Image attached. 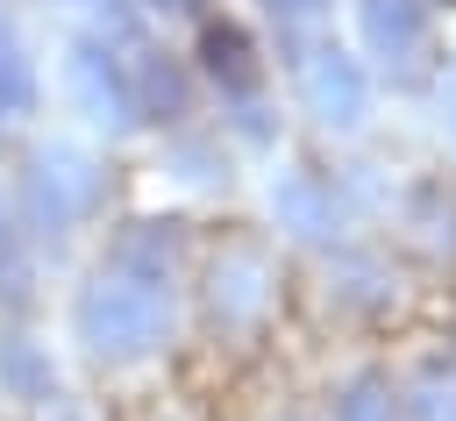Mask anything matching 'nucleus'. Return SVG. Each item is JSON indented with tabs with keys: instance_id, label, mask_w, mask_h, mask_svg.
I'll list each match as a JSON object with an SVG mask.
<instances>
[{
	"instance_id": "1",
	"label": "nucleus",
	"mask_w": 456,
	"mask_h": 421,
	"mask_svg": "<svg viewBox=\"0 0 456 421\" xmlns=\"http://www.w3.org/2000/svg\"><path fill=\"white\" fill-rule=\"evenodd\" d=\"M64 350L93 385H128L164 371L185 350V278L171 271H135L121 257L86 250L78 271L64 278Z\"/></svg>"
},
{
	"instance_id": "2",
	"label": "nucleus",
	"mask_w": 456,
	"mask_h": 421,
	"mask_svg": "<svg viewBox=\"0 0 456 421\" xmlns=\"http://www.w3.org/2000/svg\"><path fill=\"white\" fill-rule=\"evenodd\" d=\"M285 293H292V278H285L278 235L249 228V221H214L192 235V264H185V343L249 357L271 343Z\"/></svg>"
},
{
	"instance_id": "3",
	"label": "nucleus",
	"mask_w": 456,
	"mask_h": 421,
	"mask_svg": "<svg viewBox=\"0 0 456 421\" xmlns=\"http://www.w3.org/2000/svg\"><path fill=\"white\" fill-rule=\"evenodd\" d=\"M0 157H7V186H14V228L43 257H64V250L93 243V228L121 207V157L93 136L36 121Z\"/></svg>"
},
{
	"instance_id": "4",
	"label": "nucleus",
	"mask_w": 456,
	"mask_h": 421,
	"mask_svg": "<svg viewBox=\"0 0 456 421\" xmlns=\"http://www.w3.org/2000/svg\"><path fill=\"white\" fill-rule=\"evenodd\" d=\"M57 93H64V107L78 114V128L93 143L114 150V143L142 136L135 128V100H128V43L100 36L93 21L64 29V43H57Z\"/></svg>"
},
{
	"instance_id": "5",
	"label": "nucleus",
	"mask_w": 456,
	"mask_h": 421,
	"mask_svg": "<svg viewBox=\"0 0 456 421\" xmlns=\"http://www.w3.org/2000/svg\"><path fill=\"white\" fill-rule=\"evenodd\" d=\"M264 214H271V235H278V243L314 250V257L342 250L349 228H356V207H349L342 178L321 171V164H285V171H271V186H264Z\"/></svg>"
},
{
	"instance_id": "6",
	"label": "nucleus",
	"mask_w": 456,
	"mask_h": 421,
	"mask_svg": "<svg viewBox=\"0 0 456 421\" xmlns=\"http://www.w3.org/2000/svg\"><path fill=\"white\" fill-rule=\"evenodd\" d=\"M292 93H299V114L321 128V136H356L370 121V100H378V78L356 50H342L335 36H314L299 57H292Z\"/></svg>"
},
{
	"instance_id": "7",
	"label": "nucleus",
	"mask_w": 456,
	"mask_h": 421,
	"mask_svg": "<svg viewBox=\"0 0 456 421\" xmlns=\"http://www.w3.org/2000/svg\"><path fill=\"white\" fill-rule=\"evenodd\" d=\"M192 71H200V93L214 107H235V100H256L271 93V57L256 43V29L228 7H200L192 14V43H185Z\"/></svg>"
},
{
	"instance_id": "8",
	"label": "nucleus",
	"mask_w": 456,
	"mask_h": 421,
	"mask_svg": "<svg viewBox=\"0 0 456 421\" xmlns=\"http://www.w3.org/2000/svg\"><path fill=\"white\" fill-rule=\"evenodd\" d=\"M356 57L370 78H392L399 93L435 78V7L428 0H356Z\"/></svg>"
},
{
	"instance_id": "9",
	"label": "nucleus",
	"mask_w": 456,
	"mask_h": 421,
	"mask_svg": "<svg viewBox=\"0 0 456 421\" xmlns=\"http://www.w3.org/2000/svg\"><path fill=\"white\" fill-rule=\"evenodd\" d=\"M128 100H135V128L142 136H171V128H192L207 121V93H200V71L178 43H164L157 29L128 43Z\"/></svg>"
},
{
	"instance_id": "10",
	"label": "nucleus",
	"mask_w": 456,
	"mask_h": 421,
	"mask_svg": "<svg viewBox=\"0 0 456 421\" xmlns=\"http://www.w3.org/2000/svg\"><path fill=\"white\" fill-rule=\"evenodd\" d=\"M50 392H64V357L43 335V321H0V400L7 414H36Z\"/></svg>"
},
{
	"instance_id": "11",
	"label": "nucleus",
	"mask_w": 456,
	"mask_h": 421,
	"mask_svg": "<svg viewBox=\"0 0 456 421\" xmlns=\"http://www.w3.org/2000/svg\"><path fill=\"white\" fill-rule=\"evenodd\" d=\"M36 114H43V57H36L14 0H0V136L36 128Z\"/></svg>"
},
{
	"instance_id": "12",
	"label": "nucleus",
	"mask_w": 456,
	"mask_h": 421,
	"mask_svg": "<svg viewBox=\"0 0 456 421\" xmlns=\"http://www.w3.org/2000/svg\"><path fill=\"white\" fill-rule=\"evenodd\" d=\"M157 164H164V178L185 186V193H228V178H235V143H228L214 121H192V128L157 136Z\"/></svg>"
},
{
	"instance_id": "13",
	"label": "nucleus",
	"mask_w": 456,
	"mask_h": 421,
	"mask_svg": "<svg viewBox=\"0 0 456 421\" xmlns=\"http://www.w3.org/2000/svg\"><path fill=\"white\" fill-rule=\"evenodd\" d=\"M328 300L342 314H385L392 307V264L363 243H342L328 250Z\"/></svg>"
},
{
	"instance_id": "14",
	"label": "nucleus",
	"mask_w": 456,
	"mask_h": 421,
	"mask_svg": "<svg viewBox=\"0 0 456 421\" xmlns=\"http://www.w3.org/2000/svg\"><path fill=\"white\" fill-rule=\"evenodd\" d=\"M50 307V257L14 228L0 243V321H43Z\"/></svg>"
},
{
	"instance_id": "15",
	"label": "nucleus",
	"mask_w": 456,
	"mask_h": 421,
	"mask_svg": "<svg viewBox=\"0 0 456 421\" xmlns=\"http://www.w3.org/2000/svg\"><path fill=\"white\" fill-rule=\"evenodd\" d=\"M392 214H399V228H406L420 250L456 257V193H449V178H413V186L392 200Z\"/></svg>"
},
{
	"instance_id": "16",
	"label": "nucleus",
	"mask_w": 456,
	"mask_h": 421,
	"mask_svg": "<svg viewBox=\"0 0 456 421\" xmlns=\"http://www.w3.org/2000/svg\"><path fill=\"white\" fill-rule=\"evenodd\" d=\"M328 421H406L399 407V378L385 364H356L328 385Z\"/></svg>"
},
{
	"instance_id": "17",
	"label": "nucleus",
	"mask_w": 456,
	"mask_h": 421,
	"mask_svg": "<svg viewBox=\"0 0 456 421\" xmlns=\"http://www.w3.org/2000/svg\"><path fill=\"white\" fill-rule=\"evenodd\" d=\"M392 378H399L406 421H456V364L442 350L420 357V364H406V371H392Z\"/></svg>"
},
{
	"instance_id": "18",
	"label": "nucleus",
	"mask_w": 456,
	"mask_h": 421,
	"mask_svg": "<svg viewBox=\"0 0 456 421\" xmlns=\"http://www.w3.org/2000/svg\"><path fill=\"white\" fill-rule=\"evenodd\" d=\"M256 7H264V21L278 29V50H285V64H292V57L321 36V21H328L335 0H256Z\"/></svg>"
},
{
	"instance_id": "19",
	"label": "nucleus",
	"mask_w": 456,
	"mask_h": 421,
	"mask_svg": "<svg viewBox=\"0 0 456 421\" xmlns=\"http://www.w3.org/2000/svg\"><path fill=\"white\" fill-rule=\"evenodd\" d=\"M21 421H114V407H107L100 392H86V385H64V392H50L36 414H21Z\"/></svg>"
},
{
	"instance_id": "20",
	"label": "nucleus",
	"mask_w": 456,
	"mask_h": 421,
	"mask_svg": "<svg viewBox=\"0 0 456 421\" xmlns=\"http://www.w3.org/2000/svg\"><path fill=\"white\" fill-rule=\"evenodd\" d=\"M114 421H207L185 392H135L128 407H114Z\"/></svg>"
},
{
	"instance_id": "21",
	"label": "nucleus",
	"mask_w": 456,
	"mask_h": 421,
	"mask_svg": "<svg viewBox=\"0 0 456 421\" xmlns=\"http://www.w3.org/2000/svg\"><path fill=\"white\" fill-rule=\"evenodd\" d=\"M14 235V186H7V157H0V243Z\"/></svg>"
},
{
	"instance_id": "22",
	"label": "nucleus",
	"mask_w": 456,
	"mask_h": 421,
	"mask_svg": "<svg viewBox=\"0 0 456 421\" xmlns=\"http://www.w3.org/2000/svg\"><path fill=\"white\" fill-rule=\"evenodd\" d=\"M442 357H449V364H456V328H449V335H442Z\"/></svg>"
},
{
	"instance_id": "23",
	"label": "nucleus",
	"mask_w": 456,
	"mask_h": 421,
	"mask_svg": "<svg viewBox=\"0 0 456 421\" xmlns=\"http://www.w3.org/2000/svg\"><path fill=\"white\" fill-rule=\"evenodd\" d=\"M449 136H456V86H449Z\"/></svg>"
},
{
	"instance_id": "24",
	"label": "nucleus",
	"mask_w": 456,
	"mask_h": 421,
	"mask_svg": "<svg viewBox=\"0 0 456 421\" xmlns=\"http://www.w3.org/2000/svg\"><path fill=\"white\" fill-rule=\"evenodd\" d=\"M428 7H435V14H456V0H428Z\"/></svg>"
},
{
	"instance_id": "25",
	"label": "nucleus",
	"mask_w": 456,
	"mask_h": 421,
	"mask_svg": "<svg viewBox=\"0 0 456 421\" xmlns=\"http://www.w3.org/2000/svg\"><path fill=\"white\" fill-rule=\"evenodd\" d=\"M50 7H93V0H50Z\"/></svg>"
},
{
	"instance_id": "26",
	"label": "nucleus",
	"mask_w": 456,
	"mask_h": 421,
	"mask_svg": "<svg viewBox=\"0 0 456 421\" xmlns=\"http://www.w3.org/2000/svg\"><path fill=\"white\" fill-rule=\"evenodd\" d=\"M278 421H299V414H278Z\"/></svg>"
}]
</instances>
